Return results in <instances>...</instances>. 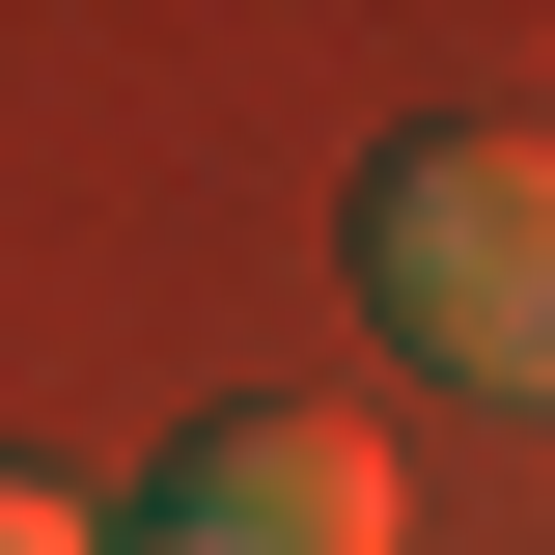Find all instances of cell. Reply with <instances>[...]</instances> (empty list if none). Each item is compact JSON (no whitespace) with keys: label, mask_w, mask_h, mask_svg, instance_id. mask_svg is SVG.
Segmentation results:
<instances>
[{"label":"cell","mask_w":555,"mask_h":555,"mask_svg":"<svg viewBox=\"0 0 555 555\" xmlns=\"http://www.w3.org/2000/svg\"><path fill=\"white\" fill-rule=\"evenodd\" d=\"M361 306H389V361H444V389H528V416H555V139L416 112L389 167H361Z\"/></svg>","instance_id":"6da1fadb"},{"label":"cell","mask_w":555,"mask_h":555,"mask_svg":"<svg viewBox=\"0 0 555 555\" xmlns=\"http://www.w3.org/2000/svg\"><path fill=\"white\" fill-rule=\"evenodd\" d=\"M139 555H389V444L306 416V389H250V416L167 444V528H139Z\"/></svg>","instance_id":"7a4b0ae2"},{"label":"cell","mask_w":555,"mask_h":555,"mask_svg":"<svg viewBox=\"0 0 555 555\" xmlns=\"http://www.w3.org/2000/svg\"><path fill=\"white\" fill-rule=\"evenodd\" d=\"M0 555H112V528H83V500L28 473V444H0Z\"/></svg>","instance_id":"3957f363"}]
</instances>
